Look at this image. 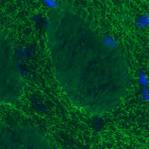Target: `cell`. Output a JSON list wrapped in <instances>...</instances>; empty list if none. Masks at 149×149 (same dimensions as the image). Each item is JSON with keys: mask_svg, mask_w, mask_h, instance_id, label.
Masks as SVG:
<instances>
[{"mask_svg": "<svg viewBox=\"0 0 149 149\" xmlns=\"http://www.w3.org/2000/svg\"><path fill=\"white\" fill-rule=\"evenodd\" d=\"M52 60L58 84L80 111L101 115L121 102L130 86L126 59L71 12L61 15Z\"/></svg>", "mask_w": 149, "mask_h": 149, "instance_id": "1", "label": "cell"}, {"mask_svg": "<svg viewBox=\"0 0 149 149\" xmlns=\"http://www.w3.org/2000/svg\"><path fill=\"white\" fill-rule=\"evenodd\" d=\"M0 149H52L48 137L31 127H0Z\"/></svg>", "mask_w": 149, "mask_h": 149, "instance_id": "2", "label": "cell"}]
</instances>
